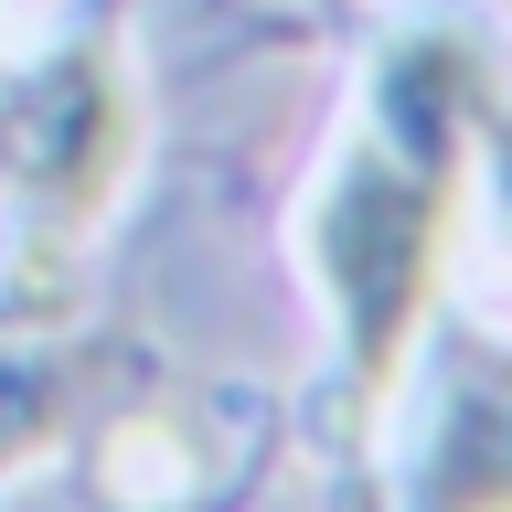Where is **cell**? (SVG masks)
<instances>
[{
    "label": "cell",
    "instance_id": "6da1fadb",
    "mask_svg": "<svg viewBox=\"0 0 512 512\" xmlns=\"http://www.w3.org/2000/svg\"><path fill=\"white\" fill-rule=\"evenodd\" d=\"M480 107H491V75H480V54L459 32L395 43L374 75V107H363L342 171H331V192L310 214V256H320V288H331V320H342L352 416H374L395 395L416 331L438 310Z\"/></svg>",
    "mask_w": 512,
    "mask_h": 512
},
{
    "label": "cell",
    "instance_id": "7a4b0ae2",
    "mask_svg": "<svg viewBox=\"0 0 512 512\" xmlns=\"http://www.w3.org/2000/svg\"><path fill=\"white\" fill-rule=\"evenodd\" d=\"M128 150H139V107H128V75L107 43H64L0 86V203L43 246H64L107 214Z\"/></svg>",
    "mask_w": 512,
    "mask_h": 512
},
{
    "label": "cell",
    "instance_id": "3957f363",
    "mask_svg": "<svg viewBox=\"0 0 512 512\" xmlns=\"http://www.w3.org/2000/svg\"><path fill=\"white\" fill-rule=\"evenodd\" d=\"M427 512H512V342H438V427H427Z\"/></svg>",
    "mask_w": 512,
    "mask_h": 512
},
{
    "label": "cell",
    "instance_id": "277c9868",
    "mask_svg": "<svg viewBox=\"0 0 512 512\" xmlns=\"http://www.w3.org/2000/svg\"><path fill=\"white\" fill-rule=\"evenodd\" d=\"M96 374L107 363H96V342L75 331L64 299H0V480L86 416Z\"/></svg>",
    "mask_w": 512,
    "mask_h": 512
},
{
    "label": "cell",
    "instance_id": "5b68a950",
    "mask_svg": "<svg viewBox=\"0 0 512 512\" xmlns=\"http://www.w3.org/2000/svg\"><path fill=\"white\" fill-rule=\"evenodd\" d=\"M480 150L502 160V192H512V107H480Z\"/></svg>",
    "mask_w": 512,
    "mask_h": 512
}]
</instances>
